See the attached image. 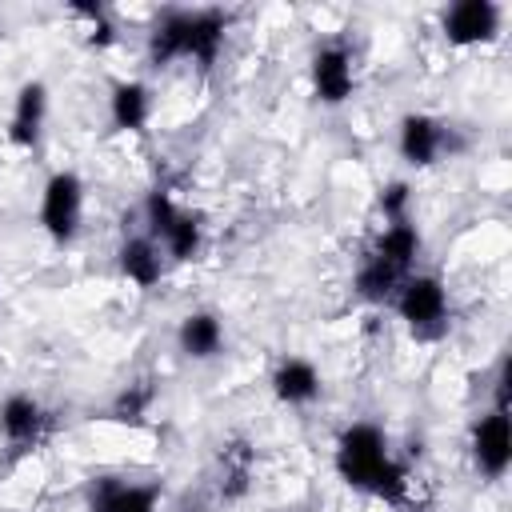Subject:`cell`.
I'll use <instances>...</instances> for the list:
<instances>
[{
	"label": "cell",
	"instance_id": "1",
	"mask_svg": "<svg viewBox=\"0 0 512 512\" xmlns=\"http://www.w3.org/2000/svg\"><path fill=\"white\" fill-rule=\"evenodd\" d=\"M228 12L220 8H168L156 16L148 32V60L172 64V60H196L200 68L216 64V52L228 32Z\"/></svg>",
	"mask_w": 512,
	"mask_h": 512
},
{
	"label": "cell",
	"instance_id": "2",
	"mask_svg": "<svg viewBox=\"0 0 512 512\" xmlns=\"http://www.w3.org/2000/svg\"><path fill=\"white\" fill-rule=\"evenodd\" d=\"M388 460H392V456H388V440H384V432H380L376 424H368V420L348 424V428L340 432V440H336V472H340V480H344L348 488H356V492H368V496H372V484L380 480V472H384Z\"/></svg>",
	"mask_w": 512,
	"mask_h": 512
},
{
	"label": "cell",
	"instance_id": "3",
	"mask_svg": "<svg viewBox=\"0 0 512 512\" xmlns=\"http://www.w3.org/2000/svg\"><path fill=\"white\" fill-rule=\"evenodd\" d=\"M396 312L416 340H440L448 332V292L436 276H408L396 292Z\"/></svg>",
	"mask_w": 512,
	"mask_h": 512
},
{
	"label": "cell",
	"instance_id": "4",
	"mask_svg": "<svg viewBox=\"0 0 512 512\" xmlns=\"http://www.w3.org/2000/svg\"><path fill=\"white\" fill-rule=\"evenodd\" d=\"M144 216H148V236L164 248V256H172V260H192V256L200 252V216L184 212L164 188L148 192Z\"/></svg>",
	"mask_w": 512,
	"mask_h": 512
},
{
	"label": "cell",
	"instance_id": "5",
	"mask_svg": "<svg viewBox=\"0 0 512 512\" xmlns=\"http://www.w3.org/2000/svg\"><path fill=\"white\" fill-rule=\"evenodd\" d=\"M84 216V184L76 172H52L40 196V224L56 244H68L80 232Z\"/></svg>",
	"mask_w": 512,
	"mask_h": 512
},
{
	"label": "cell",
	"instance_id": "6",
	"mask_svg": "<svg viewBox=\"0 0 512 512\" xmlns=\"http://www.w3.org/2000/svg\"><path fill=\"white\" fill-rule=\"evenodd\" d=\"M472 464L480 476L488 480H500L512 464V424H508V412H488L476 420L472 428Z\"/></svg>",
	"mask_w": 512,
	"mask_h": 512
},
{
	"label": "cell",
	"instance_id": "7",
	"mask_svg": "<svg viewBox=\"0 0 512 512\" xmlns=\"http://www.w3.org/2000/svg\"><path fill=\"white\" fill-rule=\"evenodd\" d=\"M48 432V412L40 408L36 396L28 392H12L0 404V436L12 452H32Z\"/></svg>",
	"mask_w": 512,
	"mask_h": 512
},
{
	"label": "cell",
	"instance_id": "8",
	"mask_svg": "<svg viewBox=\"0 0 512 512\" xmlns=\"http://www.w3.org/2000/svg\"><path fill=\"white\" fill-rule=\"evenodd\" d=\"M88 512H156L160 488L156 484H132L124 476H96L84 492Z\"/></svg>",
	"mask_w": 512,
	"mask_h": 512
},
{
	"label": "cell",
	"instance_id": "9",
	"mask_svg": "<svg viewBox=\"0 0 512 512\" xmlns=\"http://www.w3.org/2000/svg\"><path fill=\"white\" fill-rule=\"evenodd\" d=\"M452 148V128L436 116H424V112H408L400 120V156L416 168H428L436 164L444 152Z\"/></svg>",
	"mask_w": 512,
	"mask_h": 512
},
{
	"label": "cell",
	"instance_id": "10",
	"mask_svg": "<svg viewBox=\"0 0 512 512\" xmlns=\"http://www.w3.org/2000/svg\"><path fill=\"white\" fill-rule=\"evenodd\" d=\"M444 36L456 48L468 44H484L500 32V8L492 0H456L452 8H444Z\"/></svg>",
	"mask_w": 512,
	"mask_h": 512
},
{
	"label": "cell",
	"instance_id": "11",
	"mask_svg": "<svg viewBox=\"0 0 512 512\" xmlns=\"http://www.w3.org/2000/svg\"><path fill=\"white\" fill-rule=\"evenodd\" d=\"M312 88L324 104H340L356 88V64L344 44H324L312 56Z\"/></svg>",
	"mask_w": 512,
	"mask_h": 512
},
{
	"label": "cell",
	"instance_id": "12",
	"mask_svg": "<svg viewBox=\"0 0 512 512\" xmlns=\"http://www.w3.org/2000/svg\"><path fill=\"white\" fill-rule=\"evenodd\" d=\"M252 464H256V456H252V444L248 440H228L224 448H220V456H216V472H212V492H216V500H240L244 492H248V484H252Z\"/></svg>",
	"mask_w": 512,
	"mask_h": 512
},
{
	"label": "cell",
	"instance_id": "13",
	"mask_svg": "<svg viewBox=\"0 0 512 512\" xmlns=\"http://www.w3.org/2000/svg\"><path fill=\"white\" fill-rule=\"evenodd\" d=\"M44 112H48V88L40 80L20 84L16 104H12V120H8V136H12L16 148H36L40 144Z\"/></svg>",
	"mask_w": 512,
	"mask_h": 512
},
{
	"label": "cell",
	"instance_id": "14",
	"mask_svg": "<svg viewBox=\"0 0 512 512\" xmlns=\"http://www.w3.org/2000/svg\"><path fill=\"white\" fill-rule=\"evenodd\" d=\"M272 392L284 404H312L320 396V372L304 356H284L272 372Z\"/></svg>",
	"mask_w": 512,
	"mask_h": 512
},
{
	"label": "cell",
	"instance_id": "15",
	"mask_svg": "<svg viewBox=\"0 0 512 512\" xmlns=\"http://www.w3.org/2000/svg\"><path fill=\"white\" fill-rule=\"evenodd\" d=\"M120 272L136 284V288H152L164 276V248L144 232V236H128L120 244Z\"/></svg>",
	"mask_w": 512,
	"mask_h": 512
},
{
	"label": "cell",
	"instance_id": "16",
	"mask_svg": "<svg viewBox=\"0 0 512 512\" xmlns=\"http://www.w3.org/2000/svg\"><path fill=\"white\" fill-rule=\"evenodd\" d=\"M180 352L192 356V360H212L220 348H224V328H220V316L216 312H188L180 320Z\"/></svg>",
	"mask_w": 512,
	"mask_h": 512
},
{
	"label": "cell",
	"instance_id": "17",
	"mask_svg": "<svg viewBox=\"0 0 512 512\" xmlns=\"http://www.w3.org/2000/svg\"><path fill=\"white\" fill-rule=\"evenodd\" d=\"M152 116V92L140 80H120L112 88V124L120 132H140Z\"/></svg>",
	"mask_w": 512,
	"mask_h": 512
},
{
	"label": "cell",
	"instance_id": "18",
	"mask_svg": "<svg viewBox=\"0 0 512 512\" xmlns=\"http://www.w3.org/2000/svg\"><path fill=\"white\" fill-rule=\"evenodd\" d=\"M372 256L388 260V264L400 268V272H412V264H416V256H420V232H416V224H412V220L388 224V228L380 232V240L372 244Z\"/></svg>",
	"mask_w": 512,
	"mask_h": 512
},
{
	"label": "cell",
	"instance_id": "19",
	"mask_svg": "<svg viewBox=\"0 0 512 512\" xmlns=\"http://www.w3.org/2000/svg\"><path fill=\"white\" fill-rule=\"evenodd\" d=\"M72 16H80L84 20V32H88V44H96V48H104V44H112V24H108V16H104V8L100 4H72Z\"/></svg>",
	"mask_w": 512,
	"mask_h": 512
},
{
	"label": "cell",
	"instance_id": "20",
	"mask_svg": "<svg viewBox=\"0 0 512 512\" xmlns=\"http://www.w3.org/2000/svg\"><path fill=\"white\" fill-rule=\"evenodd\" d=\"M372 496H380L384 504H400L408 496V472H404V464L388 460L384 472H380V480L372 484Z\"/></svg>",
	"mask_w": 512,
	"mask_h": 512
},
{
	"label": "cell",
	"instance_id": "21",
	"mask_svg": "<svg viewBox=\"0 0 512 512\" xmlns=\"http://www.w3.org/2000/svg\"><path fill=\"white\" fill-rule=\"evenodd\" d=\"M408 200H412V188H408L404 180H392V184L380 192V212H384V220H388V224L408 220Z\"/></svg>",
	"mask_w": 512,
	"mask_h": 512
},
{
	"label": "cell",
	"instance_id": "22",
	"mask_svg": "<svg viewBox=\"0 0 512 512\" xmlns=\"http://www.w3.org/2000/svg\"><path fill=\"white\" fill-rule=\"evenodd\" d=\"M148 400H152L148 388H124V392L116 396V404H112V416H116V420H140L144 408H148Z\"/></svg>",
	"mask_w": 512,
	"mask_h": 512
}]
</instances>
